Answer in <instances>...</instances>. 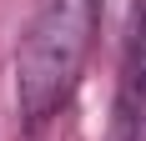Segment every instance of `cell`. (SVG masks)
<instances>
[{
    "instance_id": "obj_1",
    "label": "cell",
    "mask_w": 146,
    "mask_h": 141,
    "mask_svg": "<svg viewBox=\"0 0 146 141\" xmlns=\"http://www.w3.org/2000/svg\"><path fill=\"white\" fill-rule=\"evenodd\" d=\"M91 25H96V0H40L35 5L20 56H15V96L30 121L50 116L60 96L71 91L91 45Z\"/></svg>"
}]
</instances>
